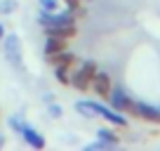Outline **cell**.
I'll list each match as a JSON object with an SVG mask.
<instances>
[{
    "instance_id": "cell-1",
    "label": "cell",
    "mask_w": 160,
    "mask_h": 151,
    "mask_svg": "<svg viewBox=\"0 0 160 151\" xmlns=\"http://www.w3.org/2000/svg\"><path fill=\"white\" fill-rule=\"evenodd\" d=\"M90 104H92V109H94V113L99 118H104L106 123H111V125H115V128H127V116L118 113L115 109L101 104V102H90Z\"/></svg>"
},
{
    "instance_id": "cell-2",
    "label": "cell",
    "mask_w": 160,
    "mask_h": 151,
    "mask_svg": "<svg viewBox=\"0 0 160 151\" xmlns=\"http://www.w3.org/2000/svg\"><path fill=\"white\" fill-rule=\"evenodd\" d=\"M90 90L94 92V95H99V99H106V97L111 95V90H113V81H111V76L106 73V71H97V73L92 76Z\"/></svg>"
},
{
    "instance_id": "cell-3",
    "label": "cell",
    "mask_w": 160,
    "mask_h": 151,
    "mask_svg": "<svg viewBox=\"0 0 160 151\" xmlns=\"http://www.w3.org/2000/svg\"><path fill=\"white\" fill-rule=\"evenodd\" d=\"M5 57L10 59V64L14 69H21V43L14 33H5Z\"/></svg>"
},
{
    "instance_id": "cell-4",
    "label": "cell",
    "mask_w": 160,
    "mask_h": 151,
    "mask_svg": "<svg viewBox=\"0 0 160 151\" xmlns=\"http://www.w3.org/2000/svg\"><path fill=\"white\" fill-rule=\"evenodd\" d=\"M106 99H108V106H111V109H115L118 113H122V116H125V111L130 109V104L134 102V99H130V95H127L122 87H113V90H111V95L106 97Z\"/></svg>"
},
{
    "instance_id": "cell-5",
    "label": "cell",
    "mask_w": 160,
    "mask_h": 151,
    "mask_svg": "<svg viewBox=\"0 0 160 151\" xmlns=\"http://www.w3.org/2000/svg\"><path fill=\"white\" fill-rule=\"evenodd\" d=\"M19 135H21V139H24L28 146H33V149H45V137L40 135L31 123H24V128L19 130Z\"/></svg>"
},
{
    "instance_id": "cell-6",
    "label": "cell",
    "mask_w": 160,
    "mask_h": 151,
    "mask_svg": "<svg viewBox=\"0 0 160 151\" xmlns=\"http://www.w3.org/2000/svg\"><path fill=\"white\" fill-rule=\"evenodd\" d=\"M137 116L146 123H153V125H160V109L158 106L144 104V102H137Z\"/></svg>"
},
{
    "instance_id": "cell-7",
    "label": "cell",
    "mask_w": 160,
    "mask_h": 151,
    "mask_svg": "<svg viewBox=\"0 0 160 151\" xmlns=\"http://www.w3.org/2000/svg\"><path fill=\"white\" fill-rule=\"evenodd\" d=\"M90 83H92V76L87 73L85 69H80V66H78V69L71 73V83H68V85L75 87L78 92H87V90H90Z\"/></svg>"
},
{
    "instance_id": "cell-8",
    "label": "cell",
    "mask_w": 160,
    "mask_h": 151,
    "mask_svg": "<svg viewBox=\"0 0 160 151\" xmlns=\"http://www.w3.org/2000/svg\"><path fill=\"white\" fill-rule=\"evenodd\" d=\"M47 61H50L52 66H64V69H73V66L78 64V57H75L73 52H68V50H61V52H57V55H50V57H47Z\"/></svg>"
},
{
    "instance_id": "cell-9",
    "label": "cell",
    "mask_w": 160,
    "mask_h": 151,
    "mask_svg": "<svg viewBox=\"0 0 160 151\" xmlns=\"http://www.w3.org/2000/svg\"><path fill=\"white\" fill-rule=\"evenodd\" d=\"M45 33L52 35V38H64V40H71V38L78 35V26H75V24H71V26H47Z\"/></svg>"
},
{
    "instance_id": "cell-10",
    "label": "cell",
    "mask_w": 160,
    "mask_h": 151,
    "mask_svg": "<svg viewBox=\"0 0 160 151\" xmlns=\"http://www.w3.org/2000/svg\"><path fill=\"white\" fill-rule=\"evenodd\" d=\"M66 43H68V40H64V38H52V35H47V40H45V57L66 50Z\"/></svg>"
},
{
    "instance_id": "cell-11",
    "label": "cell",
    "mask_w": 160,
    "mask_h": 151,
    "mask_svg": "<svg viewBox=\"0 0 160 151\" xmlns=\"http://www.w3.org/2000/svg\"><path fill=\"white\" fill-rule=\"evenodd\" d=\"M97 139H101V142H106V144H111V146H118V135L115 132H111L108 128H99L97 130Z\"/></svg>"
},
{
    "instance_id": "cell-12",
    "label": "cell",
    "mask_w": 160,
    "mask_h": 151,
    "mask_svg": "<svg viewBox=\"0 0 160 151\" xmlns=\"http://www.w3.org/2000/svg\"><path fill=\"white\" fill-rule=\"evenodd\" d=\"M75 111H78L80 116H85V118H94L97 113H94V109H92V104L87 99H80V102H75Z\"/></svg>"
},
{
    "instance_id": "cell-13",
    "label": "cell",
    "mask_w": 160,
    "mask_h": 151,
    "mask_svg": "<svg viewBox=\"0 0 160 151\" xmlns=\"http://www.w3.org/2000/svg\"><path fill=\"white\" fill-rule=\"evenodd\" d=\"M54 78H57V83H61V85H68L71 83V69L54 66Z\"/></svg>"
},
{
    "instance_id": "cell-14",
    "label": "cell",
    "mask_w": 160,
    "mask_h": 151,
    "mask_svg": "<svg viewBox=\"0 0 160 151\" xmlns=\"http://www.w3.org/2000/svg\"><path fill=\"white\" fill-rule=\"evenodd\" d=\"M47 113H50V118H61L64 116V109H61V104H57V102H50V104H47Z\"/></svg>"
},
{
    "instance_id": "cell-15",
    "label": "cell",
    "mask_w": 160,
    "mask_h": 151,
    "mask_svg": "<svg viewBox=\"0 0 160 151\" xmlns=\"http://www.w3.org/2000/svg\"><path fill=\"white\" fill-rule=\"evenodd\" d=\"M17 10V0H2L0 3V14H10Z\"/></svg>"
},
{
    "instance_id": "cell-16",
    "label": "cell",
    "mask_w": 160,
    "mask_h": 151,
    "mask_svg": "<svg viewBox=\"0 0 160 151\" xmlns=\"http://www.w3.org/2000/svg\"><path fill=\"white\" fill-rule=\"evenodd\" d=\"M40 3V10L45 12H57V7H59V0H38Z\"/></svg>"
},
{
    "instance_id": "cell-17",
    "label": "cell",
    "mask_w": 160,
    "mask_h": 151,
    "mask_svg": "<svg viewBox=\"0 0 160 151\" xmlns=\"http://www.w3.org/2000/svg\"><path fill=\"white\" fill-rule=\"evenodd\" d=\"M101 149H111V144H106V142H101V139L87 144V151H101Z\"/></svg>"
},
{
    "instance_id": "cell-18",
    "label": "cell",
    "mask_w": 160,
    "mask_h": 151,
    "mask_svg": "<svg viewBox=\"0 0 160 151\" xmlns=\"http://www.w3.org/2000/svg\"><path fill=\"white\" fill-rule=\"evenodd\" d=\"M80 69H85V71H87V73H90V76H94L97 71H99V69H97V64H94V61H92V59L82 61V64H80Z\"/></svg>"
},
{
    "instance_id": "cell-19",
    "label": "cell",
    "mask_w": 160,
    "mask_h": 151,
    "mask_svg": "<svg viewBox=\"0 0 160 151\" xmlns=\"http://www.w3.org/2000/svg\"><path fill=\"white\" fill-rule=\"evenodd\" d=\"M64 3H66V7H68V12H71V10L82 7V3H87V0H64Z\"/></svg>"
},
{
    "instance_id": "cell-20",
    "label": "cell",
    "mask_w": 160,
    "mask_h": 151,
    "mask_svg": "<svg viewBox=\"0 0 160 151\" xmlns=\"http://www.w3.org/2000/svg\"><path fill=\"white\" fill-rule=\"evenodd\" d=\"M42 99L50 104V102H54V95H52V92H45V95H42Z\"/></svg>"
},
{
    "instance_id": "cell-21",
    "label": "cell",
    "mask_w": 160,
    "mask_h": 151,
    "mask_svg": "<svg viewBox=\"0 0 160 151\" xmlns=\"http://www.w3.org/2000/svg\"><path fill=\"white\" fill-rule=\"evenodd\" d=\"M2 38H5V26L0 24V40H2Z\"/></svg>"
},
{
    "instance_id": "cell-22",
    "label": "cell",
    "mask_w": 160,
    "mask_h": 151,
    "mask_svg": "<svg viewBox=\"0 0 160 151\" xmlns=\"http://www.w3.org/2000/svg\"><path fill=\"white\" fill-rule=\"evenodd\" d=\"M2 144H5V137H2V135H0V146H2Z\"/></svg>"
}]
</instances>
